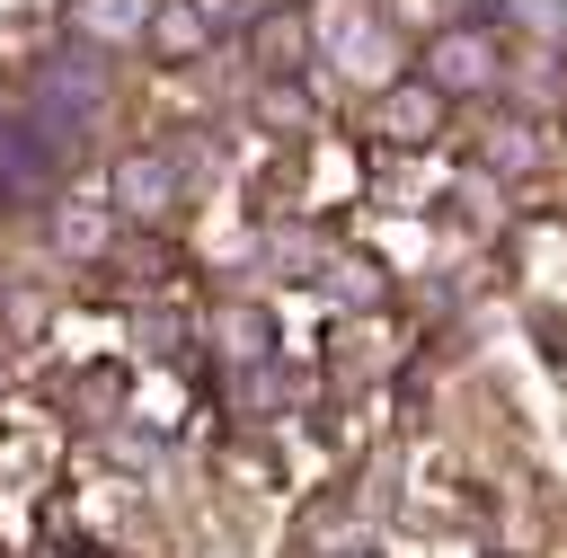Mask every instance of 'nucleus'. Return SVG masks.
Returning a JSON list of instances; mask_svg holds the SVG:
<instances>
[{"label":"nucleus","mask_w":567,"mask_h":558,"mask_svg":"<svg viewBox=\"0 0 567 558\" xmlns=\"http://www.w3.org/2000/svg\"><path fill=\"white\" fill-rule=\"evenodd\" d=\"M124 195H133V204L151 213V204L168 195V168H159V159H133V168H124Z\"/></svg>","instance_id":"f257e3e1"},{"label":"nucleus","mask_w":567,"mask_h":558,"mask_svg":"<svg viewBox=\"0 0 567 558\" xmlns=\"http://www.w3.org/2000/svg\"><path fill=\"white\" fill-rule=\"evenodd\" d=\"M97 239H106V221H97V213H62V248H71V257H89Z\"/></svg>","instance_id":"f03ea898"}]
</instances>
